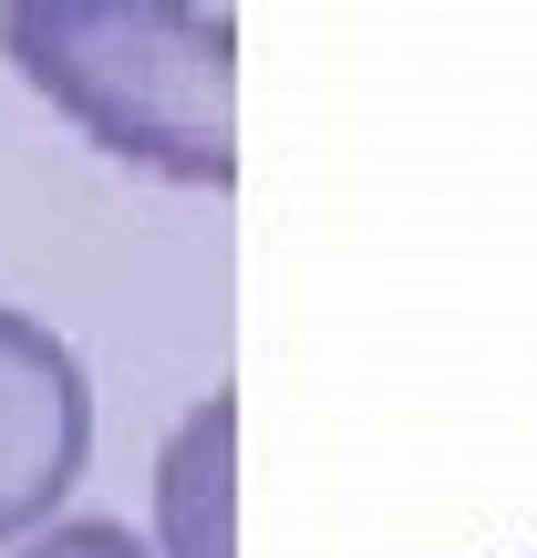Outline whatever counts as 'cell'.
<instances>
[{
	"mask_svg": "<svg viewBox=\"0 0 537 558\" xmlns=\"http://www.w3.org/2000/svg\"><path fill=\"white\" fill-rule=\"evenodd\" d=\"M0 62L94 156L186 197L239 186V21L207 0H0Z\"/></svg>",
	"mask_w": 537,
	"mask_h": 558,
	"instance_id": "obj_1",
	"label": "cell"
},
{
	"mask_svg": "<svg viewBox=\"0 0 537 558\" xmlns=\"http://www.w3.org/2000/svg\"><path fill=\"white\" fill-rule=\"evenodd\" d=\"M94 465V373L41 311L0 300V558L73 507Z\"/></svg>",
	"mask_w": 537,
	"mask_h": 558,
	"instance_id": "obj_2",
	"label": "cell"
},
{
	"mask_svg": "<svg viewBox=\"0 0 537 558\" xmlns=\"http://www.w3.org/2000/svg\"><path fill=\"white\" fill-rule=\"evenodd\" d=\"M145 548L156 558H239V393H197L145 476Z\"/></svg>",
	"mask_w": 537,
	"mask_h": 558,
	"instance_id": "obj_3",
	"label": "cell"
},
{
	"mask_svg": "<svg viewBox=\"0 0 537 558\" xmlns=\"http://www.w3.org/2000/svg\"><path fill=\"white\" fill-rule=\"evenodd\" d=\"M11 558H156V548H145L124 518H73V507H62V518H52V527H32Z\"/></svg>",
	"mask_w": 537,
	"mask_h": 558,
	"instance_id": "obj_4",
	"label": "cell"
}]
</instances>
